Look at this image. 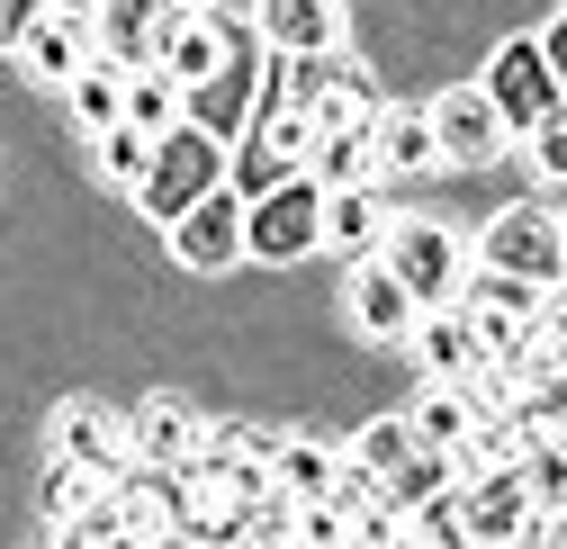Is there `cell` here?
Returning <instances> with one entry per match:
<instances>
[{
  "label": "cell",
  "instance_id": "cell-24",
  "mask_svg": "<svg viewBox=\"0 0 567 549\" xmlns=\"http://www.w3.org/2000/svg\"><path fill=\"white\" fill-rule=\"evenodd\" d=\"M514 468H523V487H532V514H567V433H540Z\"/></svg>",
  "mask_w": 567,
  "mask_h": 549
},
{
  "label": "cell",
  "instance_id": "cell-13",
  "mask_svg": "<svg viewBox=\"0 0 567 549\" xmlns=\"http://www.w3.org/2000/svg\"><path fill=\"white\" fill-rule=\"evenodd\" d=\"M442 163V145H433V117L423 108H370V172H388V180H414V172H433Z\"/></svg>",
  "mask_w": 567,
  "mask_h": 549
},
{
  "label": "cell",
  "instance_id": "cell-19",
  "mask_svg": "<svg viewBox=\"0 0 567 549\" xmlns=\"http://www.w3.org/2000/svg\"><path fill=\"white\" fill-rule=\"evenodd\" d=\"M333 459H342L333 442H307V433H279V442H270V487L289 496V505H298V496H324V487H333Z\"/></svg>",
  "mask_w": 567,
  "mask_h": 549
},
{
  "label": "cell",
  "instance_id": "cell-28",
  "mask_svg": "<svg viewBox=\"0 0 567 549\" xmlns=\"http://www.w3.org/2000/svg\"><path fill=\"white\" fill-rule=\"evenodd\" d=\"M405 450H414V424H405V415H379L370 433H351V442H342V459H351V468H370V477H388Z\"/></svg>",
  "mask_w": 567,
  "mask_h": 549
},
{
  "label": "cell",
  "instance_id": "cell-23",
  "mask_svg": "<svg viewBox=\"0 0 567 549\" xmlns=\"http://www.w3.org/2000/svg\"><path fill=\"white\" fill-rule=\"evenodd\" d=\"M451 487H460L451 450H423V442H414V450H405V459H396V468L379 477V496H388L396 514H405V505H423V496H451Z\"/></svg>",
  "mask_w": 567,
  "mask_h": 549
},
{
  "label": "cell",
  "instance_id": "cell-30",
  "mask_svg": "<svg viewBox=\"0 0 567 549\" xmlns=\"http://www.w3.org/2000/svg\"><path fill=\"white\" fill-rule=\"evenodd\" d=\"M54 10V0H0V54H19V37Z\"/></svg>",
  "mask_w": 567,
  "mask_h": 549
},
{
  "label": "cell",
  "instance_id": "cell-5",
  "mask_svg": "<svg viewBox=\"0 0 567 549\" xmlns=\"http://www.w3.org/2000/svg\"><path fill=\"white\" fill-rule=\"evenodd\" d=\"M477 91L495 100V117H505L514 135H523V126H540L549 108H567V100H558V73H549V54H540V37H505V45L486 54Z\"/></svg>",
  "mask_w": 567,
  "mask_h": 549
},
{
  "label": "cell",
  "instance_id": "cell-2",
  "mask_svg": "<svg viewBox=\"0 0 567 549\" xmlns=\"http://www.w3.org/2000/svg\"><path fill=\"white\" fill-rule=\"evenodd\" d=\"M226 180V145L207 126H189V117H172L163 135H154V163H145V180H135V208H145L154 226H172L189 198H207Z\"/></svg>",
  "mask_w": 567,
  "mask_h": 549
},
{
  "label": "cell",
  "instance_id": "cell-33",
  "mask_svg": "<svg viewBox=\"0 0 567 549\" xmlns=\"http://www.w3.org/2000/svg\"><path fill=\"white\" fill-rule=\"evenodd\" d=\"M54 10H82V19H91V10H100V0H54Z\"/></svg>",
  "mask_w": 567,
  "mask_h": 549
},
{
  "label": "cell",
  "instance_id": "cell-27",
  "mask_svg": "<svg viewBox=\"0 0 567 549\" xmlns=\"http://www.w3.org/2000/svg\"><path fill=\"white\" fill-rule=\"evenodd\" d=\"M514 145H523V163H532L540 189H567V108H549L540 126H523Z\"/></svg>",
  "mask_w": 567,
  "mask_h": 549
},
{
  "label": "cell",
  "instance_id": "cell-20",
  "mask_svg": "<svg viewBox=\"0 0 567 549\" xmlns=\"http://www.w3.org/2000/svg\"><path fill=\"white\" fill-rule=\"evenodd\" d=\"M63 100H73V126H82V135H109V126L126 117V73H117V63H100V54H91L82 73L63 82Z\"/></svg>",
  "mask_w": 567,
  "mask_h": 549
},
{
  "label": "cell",
  "instance_id": "cell-18",
  "mask_svg": "<svg viewBox=\"0 0 567 549\" xmlns=\"http://www.w3.org/2000/svg\"><path fill=\"white\" fill-rule=\"evenodd\" d=\"M379 235H388V208L370 198V180H351V189H324V244L333 252H379Z\"/></svg>",
  "mask_w": 567,
  "mask_h": 549
},
{
  "label": "cell",
  "instance_id": "cell-26",
  "mask_svg": "<svg viewBox=\"0 0 567 549\" xmlns=\"http://www.w3.org/2000/svg\"><path fill=\"white\" fill-rule=\"evenodd\" d=\"M91 145H100V172L135 198V180H145V163H154V126H126V117H117L109 135H91Z\"/></svg>",
  "mask_w": 567,
  "mask_h": 549
},
{
  "label": "cell",
  "instance_id": "cell-22",
  "mask_svg": "<svg viewBox=\"0 0 567 549\" xmlns=\"http://www.w3.org/2000/svg\"><path fill=\"white\" fill-rule=\"evenodd\" d=\"M405 424H414V442H423V450H460L477 415H468V396H460L451 379H433V387H423V396L405 405Z\"/></svg>",
  "mask_w": 567,
  "mask_h": 549
},
{
  "label": "cell",
  "instance_id": "cell-7",
  "mask_svg": "<svg viewBox=\"0 0 567 549\" xmlns=\"http://www.w3.org/2000/svg\"><path fill=\"white\" fill-rule=\"evenodd\" d=\"M460 540H486V549L532 540V487H523L514 459H495V468H468V477H460Z\"/></svg>",
  "mask_w": 567,
  "mask_h": 549
},
{
  "label": "cell",
  "instance_id": "cell-31",
  "mask_svg": "<svg viewBox=\"0 0 567 549\" xmlns=\"http://www.w3.org/2000/svg\"><path fill=\"white\" fill-rule=\"evenodd\" d=\"M540 54H549V73H558V100H567V10L540 28Z\"/></svg>",
  "mask_w": 567,
  "mask_h": 549
},
{
  "label": "cell",
  "instance_id": "cell-16",
  "mask_svg": "<svg viewBox=\"0 0 567 549\" xmlns=\"http://www.w3.org/2000/svg\"><path fill=\"white\" fill-rule=\"evenodd\" d=\"M405 352L423 361V379H460V370L477 361V333H468L460 298H442V307H414V324H405Z\"/></svg>",
  "mask_w": 567,
  "mask_h": 549
},
{
  "label": "cell",
  "instance_id": "cell-17",
  "mask_svg": "<svg viewBox=\"0 0 567 549\" xmlns=\"http://www.w3.org/2000/svg\"><path fill=\"white\" fill-rule=\"evenodd\" d=\"M226 37H235V10H217V19H172L163 28V45H154V63H163V73L189 91V82H207V73H217V63H226Z\"/></svg>",
  "mask_w": 567,
  "mask_h": 549
},
{
  "label": "cell",
  "instance_id": "cell-3",
  "mask_svg": "<svg viewBox=\"0 0 567 549\" xmlns=\"http://www.w3.org/2000/svg\"><path fill=\"white\" fill-rule=\"evenodd\" d=\"M379 261L414 289V307H442V298H460V280H468V244H460L451 226H433V217H388Z\"/></svg>",
  "mask_w": 567,
  "mask_h": 549
},
{
  "label": "cell",
  "instance_id": "cell-29",
  "mask_svg": "<svg viewBox=\"0 0 567 549\" xmlns=\"http://www.w3.org/2000/svg\"><path fill=\"white\" fill-rule=\"evenodd\" d=\"M91 487H100L91 468H73V459H54V468H45V522L63 531V522H73V514L91 505Z\"/></svg>",
  "mask_w": 567,
  "mask_h": 549
},
{
  "label": "cell",
  "instance_id": "cell-11",
  "mask_svg": "<svg viewBox=\"0 0 567 549\" xmlns=\"http://www.w3.org/2000/svg\"><path fill=\"white\" fill-rule=\"evenodd\" d=\"M91 54H100V37H91V19H82V10H45V19L19 37V63H28V82H45V91H63V82H73Z\"/></svg>",
  "mask_w": 567,
  "mask_h": 549
},
{
  "label": "cell",
  "instance_id": "cell-32",
  "mask_svg": "<svg viewBox=\"0 0 567 549\" xmlns=\"http://www.w3.org/2000/svg\"><path fill=\"white\" fill-rule=\"evenodd\" d=\"M172 10H189V19H217V10H226V0H172Z\"/></svg>",
  "mask_w": 567,
  "mask_h": 549
},
{
  "label": "cell",
  "instance_id": "cell-8",
  "mask_svg": "<svg viewBox=\"0 0 567 549\" xmlns=\"http://www.w3.org/2000/svg\"><path fill=\"white\" fill-rule=\"evenodd\" d=\"M163 235H172V261H181V270H235V261H244V198L217 180L207 198H189Z\"/></svg>",
  "mask_w": 567,
  "mask_h": 549
},
{
  "label": "cell",
  "instance_id": "cell-6",
  "mask_svg": "<svg viewBox=\"0 0 567 549\" xmlns=\"http://www.w3.org/2000/svg\"><path fill=\"white\" fill-rule=\"evenodd\" d=\"M423 117H433V145H442V163H460V172L505 163V145H514V126L495 117V100H486L477 82H460V91H442V100H423Z\"/></svg>",
  "mask_w": 567,
  "mask_h": 549
},
{
  "label": "cell",
  "instance_id": "cell-14",
  "mask_svg": "<svg viewBox=\"0 0 567 549\" xmlns=\"http://www.w3.org/2000/svg\"><path fill=\"white\" fill-rule=\"evenodd\" d=\"M198 405H181V396H145L126 415V459H154V468H181L189 450H198Z\"/></svg>",
  "mask_w": 567,
  "mask_h": 549
},
{
  "label": "cell",
  "instance_id": "cell-21",
  "mask_svg": "<svg viewBox=\"0 0 567 549\" xmlns=\"http://www.w3.org/2000/svg\"><path fill=\"white\" fill-rule=\"evenodd\" d=\"M307 172H316L324 189L379 180V172H370V126H316V135H307Z\"/></svg>",
  "mask_w": 567,
  "mask_h": 549
},
{
  "label": "cell",
  "instance_id": "cell-1",
  "mask_svg": "<svg viewBox=\"0 0 567 549\" xmlns=\"http://www.w3.org/2000/svg\"><path fill=\"white\" fill-rule=\"evenodd\" d=\"M307 252H324V180L298 163V172H279L270 189L244 198V261L298 270Z\"/></svg>",
  "mask_w": 567,
  "mask_h": 549
},
{
  "label": "cell",
  "instance_id": "cell-34",
  "mask_svg": "<svg viewBox=\"0 0 567 549\" xmlns=\"http://www.w3.org/2000/svg\"><path fill=\"white\" fill-rule=\"evenodd\" d=\"M558 244H567V217H558Z\"/></svg>",
  "mask_w": 567,
  "mask_h": 549
},
{
  "label": "cell",
  "instance_id": "cell-4",
  "mask_svg": "<svg viewBox=\"0 0 567 549\" xmlns=\"http://www.w3.org/2000/svg\"><path fill=\"white\" fill-rule=\"evenodd\" d=\"M477 270H514V280L549 289L558 270H567V244H558V217L549 208H505V217H486V235L468 244Z\"/></svg>",
  "mask_w": 567,
  "mask_h": 549
},
{
  "label": "cell",
  "instance_id": "cell-15",
  "mask_svg": "<svg viewBox=\"0 0 567 549\" xmlns=\"http://www.w3.org/2000/svg\"><path fill=\"white\" fill-rule=\"evenodd\" d=\"M54 459H73V468L109 477V468L126 459V424L109 415V405H91V396H73V405H54Z\"/></svg>",
  "mask_w": 567,
  "mask_h": 549
},
{
  "label": "cell",
  "instance_id": "cell-10",
  "mask_svg": "<svg viewBox=\"0 0 567 549\" xmlns=\"http://www.w3.org/2000/svg\"><path fill=\"white\" fill-rule=\"evenodd\" d=\"M172 19H181L172 0H100V10H91L100 63H117V73H135V63H154V45H163V28H172Z\"/></svg>",
  "mask_w": 567,
  "mask_h": 549
},
{
  "label": "cell",
  "instance_id": "cell-9",
  "mask_svg": "<svg viewBox=\"0 0 567 549\" xmlns=\"http://www.w3.org/2000/svg\"><path fill=\"white\" fill-rule=\"evenodd\" d=\"M342 0H261L252 10V37L270 54H342Z\"/></svg>",
  "mask_w": 567,
  "mask_h": 549
},
{
  "label": "cell",
  "instance_id": "cell-12",
  "mask_svg": "<svg viewBox=\"0 0 567 549\" xmlns=\"http://www.w3.org/2000/svg\"><path fill=\"white\" fill-rule=\"evenodd\" d=\"M342 307H351V324H361L370 342H405V324H414V289L396 280L379 252H361V270H351V289H342Z\"/></svg>",
  "mask_w": 567,
  "mask_h": 549
},
{
  "label": "cell",
  "instance_id": "cell-25",
  "mask_svg": "<svg viewBox=\"0 0 567 549\" xmlns=\"http://www.w3.org/2000/svg\"><path fill=\"white\" fill-rule=\"evenodd\" d=\"M181 117V82L163 73V63H135V73H126V126H172Z\"/></svg>",
  "mask_w": 567,
  "mask_h": 549
}]
</instances>
